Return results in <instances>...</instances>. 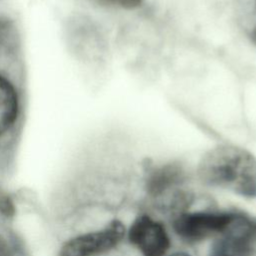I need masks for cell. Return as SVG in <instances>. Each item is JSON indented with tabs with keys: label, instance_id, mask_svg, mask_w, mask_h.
<instances>
[{
	"label": "cell",
	"instance_id": "obj_1",
	"mask_svg": "<svg viewBox=\"0 0 256 256\" xmlns=\"http://www.w3.org/2000/svg\"><path fill=\"white\" fill-rule=\"evenodd\" d=\"M198 175L207 185L256 197V158L244 148L225 144L210 149L199 162Z\"/></svg>",
	"mask_w": 256,
	"mask_h": 256
},
{
	"label": "cell",
	"instance_id": "obj_2",
	"mask_svg": "<svg viewBox=\"0 0 256 256\" xmlns=\"http://www.w3.org/2000/svg\"><path fill=\"white\" fill-rule=\"evenodd\" d=\"M234 216L229 213H184L175 219L174 229L180 237L187 241H200L222 233Z\"/></svg>",
	"mask_w": 256,
	"mask_h": 256
},
{
	"label": "cell",
	"instance_id": "obj_3",
	"mask_svg": "<svg viewBox=\"0 0 256 256\" xmlns=\"http://www.w3.org/2000/svg\"><path fill=\"white\" fill-rule=\"evenodd\" d=\"M125 228L118 221H112L104 229L78 236L63 247L60 256H92L116 246L123 238Z\"/></svg>",
	"mask_w": 256,
	"mask_h": 256
},
{
	"label": "cell",
	"instance_id": "obj_4",
	"mask_svg": "<svg viewBox=\"0 0 256 256\" xmlns=\"http://www.w3.org/2000/svg\"><path fill=\"white\" fill-rule=\"evenodd\" d=\"M254 235L255 227L246 218L235 215L212 243L209 256H250Z\"/></svg>",
	"mask_w": 256,
	"mask_h": 256
},
{
	"label": "cell",
	"instance_id": "obj_5",
	"mask_svg": "<svg viewBox=\"0 0 256 256\" xmlns=\"http://www.w3.org/2000/svg\"><path fill=\"white\" fill-rule=\"evenodd\" d=\"M128 237L144 256H164L170 247V240L163 225L147 215L135 219Z\"/></svg>",
	"mask_w": 256,
	"mask_h": 256
},
{
	"label": "cell",
	"instance_id": "obj_6",
	"mask_svg": "<svg viewBox=\"0 0 256 256\" xmlns=\"http://www.w3.org/2000/svg\"><path fill=\"white\" fill-rule=\"evenodd\" d=\"M19 110L18 95L13 84L0 74V135L14 125Z\"/></svg>",
	"mask_w": 256,
	"mask_h": 256
},
{
	"label": "cell",
	"instance_id": "obj_7",
	"mask_svg": "<svg viewBox=\"0 0 256 256\" xmlns=\"http://www.w3.org/2000/svg\"><path fill=\"white\" fill-rule=\"evenodd\" d=\"M183 178V170L175 163L164 164L153 168L147 176V191L152 195H159L166 189L179 183Z\"/></svg>",
	"mask_w": 256,
	"mask_h": 256
},
{
	"label": "cell",
	"instance_id": "obj_8",
	"mask_svg": "<svg viewBox=\"0 0 256 256\" xmlns=\"http://www.w3.org/2000/svg\"><path fill=\"white\" fill-rule=\"evenodd\" d=\"M103 2H106L108 4L120 6L127 9H133L138 7L143 0H101Z\"/></svg>",
	"mask_w": 256,
	"mask_h": 256
},
{
	"label": "cell",
	"instance_id": "obj_9",
	"mask_svg": "<svg viewBox=\"0 0 256 256\" xmlns=\"http://www.w3.org/2000/svg\"><path fill=\"white\" fill-rule=\"evenodd\" d=\"M0 256H9L7 246L4 240L1 238V236H0Z\"/></svg>",
	"mask_w": 256,
	"mask_h": 256
},
{
	"label": "cell",
	"instance_id": "obj_10",
	"mask_svg": "<svg viewBox=\"0 0 256 256\" xmlns=\"http://www.w3.org/2000/svg\"><path fill=\"white\" fill-rule=\"evenodd\" d=\"M170 256H190V255H188L186 253H183V252H178V253H174V254H172Z\"/></svg>",
	"mask_w": 256,
	"mask_h": 256
},
{
	"label": "cell",
	"instance_id": "obj_11",
	"mask_svg": "<svg viewBox=\"0 0 256 256\" xmlns=\"http://www.w3.org/2000/svg\"><path fill=\"white\" fill-rule=\"evenodd\" d=\"M252 38H253V41L256 43V29L253 31V34H252Z\"/></svg>",
	"mask_w": 256,
	"mask_h": 256
}]
</instances>
